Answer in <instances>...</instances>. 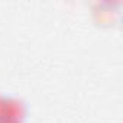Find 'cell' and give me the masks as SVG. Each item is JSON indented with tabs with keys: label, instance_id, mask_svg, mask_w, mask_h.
<instances>
[{
	"label": "cell",
	"instance_id": "1",
	"mask_svg": "<svg viewBox=\"0 0 123 123\" xmlns=\"http://www.w3.org/2000/svg\"><path fill=\"white\" fill-rule=\"evenodd\" d=\"M26 109L25 104L18 98H6L5 100V109H3V117L12 123H20L25 119Z\"/></svg>",
	"mask_w": 123,
	"mask_h": 123
},
{
	"label": "cell",
	"instance_id": "2",
	"mask_svg": "<svg viewBox=\"0 0 123 123\" xmlns=\"http://www.w3.org/2000/svg\"><path fill=\"white\" fill-rule=\"evenodd\" d=\"M5 97H2V96H0V119H2L3 117V109H5Z\"/></svg>",
	"mask_w": 123,
	"mask_h": 123
},
{
	"label": "cell",
	"instance_id": "3",
	"mask_svg": "<svg viewBox=\"0 0 123 123\" xmlns=\"http://www.w3.org/2000/svg\"><path fill=\"white\" fill-rule=\"evenodd\" d=\"M0 123H12V122H9V120H6V119H0Z\"/></svg>",
	"mask_w": 123,
	"mask_h": 123
}]
</instances>
